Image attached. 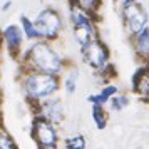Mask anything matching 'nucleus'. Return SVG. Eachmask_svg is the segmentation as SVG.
Listing matches in <instances>:
<instances>
[{
	"label": "nucleus",
	"instance_id": "1",
	"mask_svg": "<svg viewBox=\"0 0 149 149\" xmlns=\"http://www.w3.org/2000/svg\"><path fill=\"white\" fill-rule=\"evenodd\" d=\"M24 67L25 70H32V72L61 75L64 69V59L57 54V50L49 42L35 40L24 55Z\"/></svg>",
	"mask_w": 149,
	"mask_h": 149
},
{
	"label": "nucleus",
	"instance_id": "2",
	"mask_svg": "<svg viewBox=\"0 0 149 149\" xmlns=\"http://www.w3.org/2000/svg\"><path fill=\"white\" fill-rule=\"evenodd\" d=\"M22 92L25 101L30 106L39 104L44 99H49L59 92L61 89V75H50L42 72L25 70L20 79Z\"/></svg>",
	"mask_w": 149,
	"mask_h": 149
},
{
	"label": "nucleus",
	"instance_id": "3",
	"mask_svg": "<svg viewBox=\"0 0 149 149\" xmlns=\"http://www.w3.org/2000/svg\"><path fill=\"white\" fill-rule=\"evenodd\" d=\"M70 24H72L75 40L81 44V47L97 39V30H95L92 14L79 8L77 5H70Z\"/></svg>",
	"mask_w": 149,
	"mask_h": 149
},
{
	"label": "nucleus",
	"instance_id": "4",
	"mask_svg": "<svg viewBox=\"0 0 149 149\" xmlns=\"http://www.w3.org/2000/svg\"><path fill=\"white\" fill-rule=\"evenodd\" d=\"M34 27L37 30V35H39V40H54L55 37H59L62 27V17L61 14L55 10V8H44L42 12H39L37 19L34 20Z\"/></svg>",
	"mask_w": 149,
	"mask_h": 149
},
{
	"label": "nucleus",
	"instance_id": "5",
	"mask_svg": "<svg viewBox=\"0 0 149 149\" xmlns=\"http://www.w3.org/2000/svg\"><path fill=\"white\" fill-rule=\"evenodd\" d=\"M30 136L37 144V148L39 146H59L61 142L59 127L40 116H34L32 124H30Z\"/></svg>",
	"mask_w": 149,
	"mask_h": 149
},
{
	"label": "nucleus",
	"instance_id": "6",
	"mask_svg": "<svg viewBox=\"0 0 149 149\" xmlns=\"http://www.w3.org/2000/svg\"><path fill=\"white\" fill-rule=\"evenodd\" d=\"M122 19L126 29L131 35H136L142 29L148 27V14L142 5L134 0H124L122 2Z\"/></svg>",
	"mask_w": 149,
	"mask_h": 149
},
{
	"label": "nucleus",
	"instance_id": "7",
	"mask_svg": "<svg viewBox=\"0 0 149 149\" xmlns=\"http://www.w3.org/2000/svg\"><path fill=\"white\" fill-rule=\"evenodd\" d=\"M35 112L34 116H40L44 119H47L49 122H52L54 126H61L64 119H65V104L62 101L61 97H57V95H52V97H49V99H44L40 101L39 104H35L32 106Z\"/></svg>",
	"mask_w": 149,
	"mask_h": 149
},
{
	"label": "nucleus",
	"instance_id": "8",
	"mask_svg": "<svg viewBox=\"0 0 149 149\" xmlns=\"http://www.w3.org/2000/svg\"><path fill=\"white\" fill-rule=\"evenodd\" d=\"M82 57L86 64L97 72L104 70L109 65V49L99 39H94L92 42H89L87 45L82 47Z\"/></svg>",
	"mask_w": 149,
	"mask_h": 149
},
{
	"label": "nucleus",
	"instance_id": "9",
	"mask_svg": "<svg viewBox=\"0 0 149 149\" xmlns=\"http://www.w3.org/2000/svg\"><path fill=\"white\" fill-rule=\"evenodd\" d=\"M2 40L5 44L7 50L12 55H17L22 49V40H24V34L19 25H7L2 32Z\"/></svg>",
	"mask_w": 149,
	"mask_h": 149
},
{
	"label": "nucleus",
	"instance_id": "10",
	"mask_svg": "<svg viewBox=\"0 0 149 149\" xmlns=\"http://www.w3.org/2000/svg\"><path fill=\"white\" fill-rule=\"evenodd\" d=\"M132 91L144 101H149V64L139 67L132 75Z\"/></svg>",
	"mask_w": 149,
	"mask_h": 149
},
{
	"label": "nucleus",
	"instance_id": "11",
	"mask_svg": "<svg viewBox=\"0 0 149 149\" xmlns=\"http://www.w3.org/2000/svg\"><path fill=\"white\" fill-rule=\"evenodd\" d=\"M117 92H119L117 86H114V84H106L99 92H95V94H89L87 101L91 102L92 106H102V107H104V106H107V102L111 101Z\"/></svg>",
	"mask_w": 149,
	"mask_h": 149
},
{
	"label": "nucleus",
	"instance_id": "12",
	"mask_svg": "<svg viewBox=\"0 0 149 149\" xmlns=\"http://www.w3.org/2000/svg\"><path fill=\"white\" fill-rule=\"evenodd\" d=\"M132 45H134L136 54L141 59L149 64V29H142L141 32H137L136 35H132Z\"/></svg>",
	"mask_w": 149,
	"mask_h": 149
},
{
	"label": "nucleus",
	"instance_id": "13",
	"mask_svg": "<svg viewBox=\"0 0 149 149\" xmlns=\"http://www.w3.org/2000/svg\"><path fill=\"white\" fill-rule=\"evenodd\" d=\"M91 117H92V122L97 129H106L107 127V121H109V116L106 112V109L102 106H92L91 107Z\"/></svg>",
	"mask_w": 149,
	"mask_h": 149
},
{
	"label": "nucleus",
	"instance_id": "14",
	"mask_svg": "<svg viewBox=\"0 0 149 149\" xmlns=\"http://www.w3.org/2000/svg\"><path fill=\"white\" fill-rule=\"evenodd\" d=\"M77 81H79V70L77 69H70L67 72V75L64 77V81H61V86L64 87L65 94L72 95L77 89Z\"/></svg>",
	"mask_w": 149,
	"mask_h": 149
},
{
	"label": "nucleus",
	"instance_id": "15",
	"mask_svg": "<svg viewBox=\"0 0 149 149\" xmlns=\"http://www.w3.org/2000/svg\"><path fill=\"white\" fill-rule=\"evenodd\" d=\"M62 146H64L62 149H86L87 148V141H86V136L72 134L64 139Z\"/></svg>",
	"mask_w": 149,
	"mask_h": 149
},
{
	"label": "nucleus",
	"instance_id": "16",
	"mask_svg": "<svg viewBox=\"0 0 149 149\" xmlns=\"http://www.w3.org/2000/svg\"><path fill=\"white\" fill-rule=\"evenodd\" d=\"M20 30L24 34V37H27L29 40H39L37 30L34 27V20H30L27 15H22L20 17Z\"/></svg>",
	"mask_w": 149,
	"mask_h": 149
},
{
	"label": "nucleus",
	"instance_id": "17",
	"mask_svg": "<svg viewBox=\"0 0 149 149\" xmlns=\"http://www.w3.org/2000/svg\"><path fill=\"white\" fill-rule=\"evenodd\" d=\"M111 111H116V112H119L122 109H126L129 106V95L127 94H121V92H117V94L107 102Z\"/></svg>",
	"mask_w": 149,
	"mask_h": 149
},
{
	"label": "nucleus",
	"instance_id": "18",
	"mask_svg": "<svg viewBox=\"0 0 149 149\" xmlns=\"http://www.w3.org/2000/svg\"><path fill=\"white\" fill-rule=\"evenodd\" d=\"M0 149H20L12 134L7 132V129L3 126H0Z\"/></svg>",
	"mask_w": 149,
	"mask_h": 149
},
{
	"label": "nucleus",
	"instance_id": "19",
	"mask_svg": "<svg viewBox=\"0 0 149 149\" xmlns=\"http://www.w3.org/2000/svg\"><path fill=\"white\" fill-rule=\"evenodd\" d=\"M72 5H77L79 8L86 10L89 14H94L101 5V0H72Z\"/></svg>",
	"mask_w": 149,
	"mask_h": 149
},
{
	"label": "nucleus",
	"instance_id": "20",
	"mask_svg": "<svg viewBox=\"0 0 149 149\" xmlns=\"http://www.w3.org/2000/svg\"><path fill=\"white\" fill-rule=\"evenodd\" d=\"M10 5H12V2L8 0V2H5V3L2 5V10H3V12H5V10H8V8H10Z\"/></svg>",
	"mask_w": 149,
	"mask_h": 149
},
{
	"label": "nucleus",
	"instance_id": "21",
	"mask_svg": "<svg viewBox=\"0 0 149 149\" xmlns=\"http://www.w3.org/2000/svg\"><path fill=\"white\" fill-rule=\"evenodd\" d=\"M37 149H61L59 146H39Z\"/></svg>",
	"mask_w": 149,
	"mask_h": 149
},
{
	"label": "nucleus",
	"instance_id": "22",
	"mask_svg": "<svg viewBox=\"0 0 149 149\" xmlns=\"http://www.w3.org/2000/svg\"><path fill=\"white\" fill-rule=\"evenodd\" d=\"M0 104H2V97H0ZM0 126H2V107H0Z\"/></svg>",
	"mask_w": 149,
	"mask_h": 149
},
{
	"label": "nucleus",
	"instance_id": "23",
	"mask_svg": "<svg viewBox=\"0 0 149 149\" xmlns=\"http://www.w3.org/2000/svg\"><path fill=\"white\" fill-rule=\"evenodd\" d=\"M0 40H2V37H0Z\"/></svg>",
	"mask_w": 149,
	"mask_h": 149
}]
</instances>
